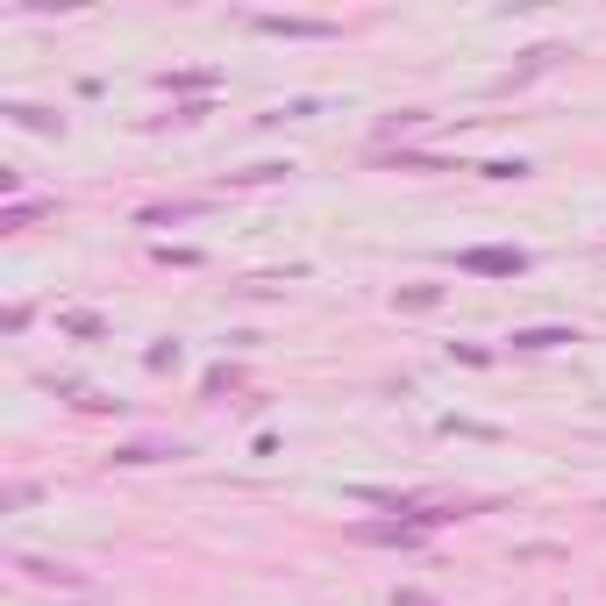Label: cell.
Instances as JSON below:
<instances>
[{
	"mask_svg": "<svg viewBox=\"0 0 606 606\" xmlns=\"http://www.w3.org/2000/svg\"><path fill=\"white\" fill-rule=\"evenodd\" d=\"M392 606H435V599H429V593H400Z\"/></svg>",
	"mask_w": 606,
	"mask_h": 606,
	"instance_id": "3957f363",
	"label": "cell"
},
{
	"mask_svg": "<svg viewBox=\"0 0 606 606\" xmlns=\"http://www.w3.org/2000/svg\"><path fill=\"white\" fill-rule=\"evenodd\" d=\"M464 264L472 271H521V250H472Z\"/></svg>",
	"mask_w": 606,
	"mask_h": 606,
	"instance_id": "6da1fadb",
	"label": "cell"
},
{
	"mask_svg": "<svg viewBox=\"0 0 606 606\" xmlns=\"http://www.w3.org/2000/svg\"><path fill=\"white\" fill-rule=\"evenodd\" d=\"M556 343H571V328H521L513 350H556Z\"/></svg>",
	"mask_w": 606,
	"mask_h": 606,
	"instance_id": "7a4b0ae2",
	"label": "cell"
}]
</instances>
